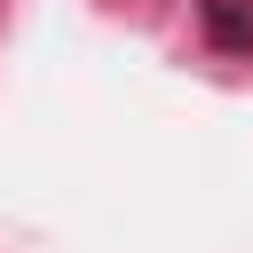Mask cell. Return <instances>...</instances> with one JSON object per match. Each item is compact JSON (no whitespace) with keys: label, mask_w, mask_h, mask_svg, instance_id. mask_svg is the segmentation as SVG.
<instances>
[{"label":"cell","mask_w":253,"mask_h":253,"mask_svg":"<svg viewBox=\"0 0 253 253\" xmlns=\"http://www.w3.org/2000/svg\"><path fill=\"white\" fill-rule=\"evenodd\" d=\"M198 32L221 55H253V0H198Z\"/></svg>","instance_id":"1"}]
</instances>
